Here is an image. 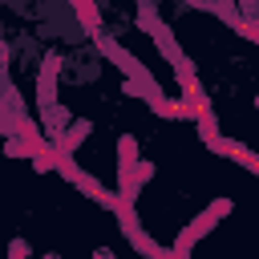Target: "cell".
<instances>
[{
	"label": "cell",
	"instance_id": "cell-2",
	"mask_svg": "<svg viewBox=\"0 0 259 259\" xmlns=\"http://www.w3.org/2000/svg\"><path fill=\"white\" fill-rule=\"evenodd\" d=\"M36 93H40V97H36V101H40V109L57 101V57H45V69H40Z\"/></svg>",
	"mask_w": 259,
	"mask_h": 259
},
{
	"label": "cell",
	"instance_id": "cell-1",
	"mask_svg": "<svg viewBox=\"0 0 259 259\" xmlns=\"http://www.w3.org/2000/svg\"><path fill=\"white\" fill-rule=\"evenodd\" d=\"M223 214H231V198H214V202H210V210H206V214H198V219L182 231V239L174 243V251H170V255H178V259H182V255L190 251V243H194V239H202V235L214 227V219H223Z\"/></svg>",
	"mask_w": 259,
	"mask_h": 259
},
{
	"label": "cell",
	"instance_id": "cell-4",
	"mask_svg": "<svg viewBox=\"0 0 259 259\" xmlns=\"http://www.w3.org/2000/svg\"><path fill=\"white\" fill-rule=\"evenodd\" d=\"M73 182H77V186H81V190H85V194H89V198H93L97 206H109V210H113V202H117V194H109V190H105V186H101L97 178H89V174L81 170V174H77Z\"/></svg>",
	"mask_w": 259,
	"mask_h": 259
},
{
	"label": "cell",
	"instance_id": "cell-5",
	"mask_svg": "<svg viewBox=\"0 0 259 259\" xmlns=\"http://www.w3.org/2000/svg\"><path fill=\"white\" fill-rule=\"evenodd\" d=\"M73 8H77V20H81V28H85L89 36H101V12H97V4H93V0H77Z\"/></svg>",
	"mask_w": 259,
	"mask_h": 259
},
{
	"label": "cell",
	"instance_id": "cell-9",
	"mask_svg": "<svg viewBox=\"0 0 259 259\" xmlns=\"http://www.w3.org/2000/svg\"><path fill=\"white\" fill-rule=\"evenodd\" d=\"M255 105H259V97H255Z\"/></svg>",
	"mask_w": 259,
	"mask_h": 259
},
{
	"label": "cell",
	"instance_id": "cell-8",
	"mask_svg": "<svg viewBox=\"0 0 259 259\" xmlns=\"http://www.w3.org/2000/svg\"><path fill=\"white\" fill-rule=\"evenodd\" d=\"M150 174H154V166H150V162H138V178H142V182H146V178H150Z\"/></svg>",
	"mask_w": 259,
	"mask_h": 259
},
{
	"label": "cell",
	"instance_id": "cell-6",
	"mask_svg": "<svg viewBox=\"0 0 259 259\" xmlns=\"http://www.w3.org/2000/svg\"><path fill=\"white\" fill-rule=\"evenodd\" d=\"M194 121H198V138H202V142H210V138L219 134V121H214V113H210L206 105H202V109L194 113Z\"/></svg>",
	"mask_w": 259,
	"mask_h": 259
},
{
	"label": "cell",
	"instance_id": "cell-7",
	"mask_svg": "<svg viewBox=\"0 0 259 259\" xmlns=\"http://www.w3.org/2000/svg\"><path fill=\"white\" fill-rule=\"evenodd\" d=\"M8 255H16V259H20V255H28V243H20V239H16V243L8 247Z\"/></svg>",
	"mask_w": 259,
	"mask_h": 259
},
{
	"label": "cell",
	"instance_id": "cell-3",
	"mask_svg": "<svg viewBox=\"0 0 259 259\" xmlns=\"http://www.w3.org/2000/svg\"><path fill=\"white\" fill-rule=\"evenodd\" d=\"M89 130H93V125H89L85 117H77V121L69 125V134H61V138L53 142V146H57V154H73V150H77V146L89 138Z\"/></svg>",
	"mask_w": 259,
	"mask_h": 259
}]
</instances>
